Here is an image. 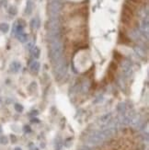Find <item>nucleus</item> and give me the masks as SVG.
Masks as SVG:
<instances>
[{"label": "nucleus", "instance_id": "nucleus-1", "mask_svg": "<svg viewBox=\"0 0 149 150\" xmlns=\"http://www.w3.org/2000/svg\"><path fill=\"white\" fill-rule=\"evenodd\" d=\"M63 53V45L59 39L53 40L51 42V48H50V57L53 65L59 62L62 59Z\"/></svg>", "mask_w": 149, "mask_h": 150}, {"label": "nucleus", "instance_id": "nucleus-2", "mask_svg": "<svg viewBox=\"0 0 149 150\" xmlns=\"http://www.w3.org/2000/svg\"><path fill=\"white\" fill-rule=\"evenodd\" d=\"M53 70H54V74L55 76L57 78H63L64 75L66 74V71H67V67H66V62L63 60L62 58L59 62L55 63L53 65Z\"/></svg>", "mask_w": 149, "mask_h": 150}, {"label": "nucleus", "instance_id": "nucleus-3", "mask_svg": "<svg viewBox=\"0 0 149 150\" xmlns=\"http://www.w3.org/2000/svg\"><path fill=\"white\" fill-rule=\"evenodd\" d=\"M62 8L61 2L59 0H53L48 7V10H49V14L52 18H55L56 16L58 15V13L60 12Z\"/></svg>", "mask_w": 149, "mask_h": 150}, {"label": "nucleus", "instance_id": "nucleus-4", "mask_svg": "<svg viewBox=\"0 0 149 150\" xmlns=\"http://www.w3.org/2000/svg\"><path fill=\"white\" fill-rule=\"evenodd\" d=\"M105 140V137L103 136L102 133H94L92 134H90L88 138V143L93 146H97V145H99L102 142Z\"/></svg>", "mask_w": 149, "mask_h": 150}, {"label": "nucleus", "instance_id": "nucleus-5", "mask_svg": "<svg viewBox=\"0 0 149 150\" xmlns=\"http://www.w3.org/2000/svg\"><path fill=\"white\" fill-rule=\"evenodd\" d=\"M10 68H11V70L13 72H18L21 68V65L18 62H13L11 64V66H10Z\"/></svg>", "mask_w": 149, "mask_h": 150}, {"label": "nucleus", "instance_id": "nucleus-6", "mask_svg": "<svg viewBox=\"0 0 149 150\" xmlns=\"http://www.w3.org/2000/svg\"><path fill=\"white\" fill-rule=\"evenodd\" d=\"M31 70L32 72H35L37 73L40 70V64L38 62H33L31 65Z\"/></svg>", "mask_w": 149, "mask_h": 150}, {"label": "nucleus", "instance_id": "nucleus-7", "mask_svg": "<svg viewBox=\"0 0 149 150\" xmlns=\"http://www.w3.org/2000/svg\"><path fill=\"white\" fill-rule=\"evenodd\" d=\"M32 8H33V5H32V2H31V1H29V2L27 3L26 13L28 14V15H30V14L32 12Z\"/></svg>", "mask_w": 149, "mask_h": 150}, {"label": "nucleus", "instance_id": "nucleus-8", "mask_svg": "<svg viewBox=\"0 0 149 150\" xmlns=\"http://www.w3.org/2000/svg\"><path fill=\"white\" fill-rule=\"evenodd\" d=\"M17 37H18V39L20 42H25L27 41V38H28V36H27L26 33H23V32H21V33H18V35H17Z\"/></svg>", "mask_w": 149, "mask_h": 150}, {"label": "nucleus", "instance_id": "nucleus-9", "mask_svg": "<svg viewBox=\"0 0 149 150\" xmlns=\"http://www.w3.org/2000/svg\"><path fill=\"white\" fill-rule=\"evenodd\" d=\"M8 30H9V26L7 23H1L0 24V31H2V32L6 33V32L8 31Z\"/></svg>", "mask_w": 149, "mask_h": 150}, {"label": "nucleus", "instance_id": "nucleus-10", "mask_svg": "<svg viewBox=\"0 0 149 150\" xmlns=\"http://www.w3.org/2000/svg\"><path fill=\"white\" fill-rule=\"evenodd\" d=\"M118 110L121 112V113H123L125 110H126V106H125V103H123V102H122V103H120L118 105Z\"/></svg>", "mask_w": 149, "mask_h": 150}, {"label": "nucleus", "instance_id": "nucleus-11", "mask_svg": "<svg viewBox=\"0 0 149 150\" xmlns=\"http://www.w3.org/2000/svg\"><path fill=\"white\" fill-rule=\"evenodd\" d=\"M8 143V137L5 136V135L0 136V144H2V145H7Z\"/></svg>", "mask_w": 149, "mask_h": 150}, {"label": "nucleus", "instance_id": "nucleus-12", "mask_svg": "<svg viewBox=\"0 0 149 150\" xmlns=\"http://www.w3.org/2000/svg\"><path fill=\"white\" fill-rule=\"evenodd\" d=\"M31 28H32V29H33V28H35V29H37V28H38V26H39V23H38V20H37L36 18H33V19L31 20Z\"/></svg>", "mask_w": 149, "mask_h": 150}, {"label": "nucleus", "instance_id": "nucleus-13", "mask_svg": "<svg viewBox=\"0 0 149 150\" xmlns=\"http://www.w3.org/2000/svg\"><path fill=\"white\" fill-rule=\"evenodd\" d=\"M32 53H33V55H34L36 58H38L40 56V49L38 48V47H34Z\"/></svg>", "mask_w": 149, "mask_h": 150}, {"label": "nucleus", "instance_id": "nucleus-14", "mask_svg": "<svg viewBox=\"0 0 149 150\" xmlns=\"http://www.w3.org/2000/svg\"><path fill=\"white\" fill-rule=\"evenodd\" d=\"M110 118V114H106L104 116H102L100 118V121L101 122H103V123H107L108 122V120Z\"/></svg>", "mask_w": 149, "mask_h": 150}, {"label": "nucleus", "instance_id": "nucleus-15", "mask_svg": "<svg viewBox=\"0 0 149 150\" xmlns=\"http://www.w3.org/2000/svg\"><path fill=\"white\" fill-rule=\"evenodd\" d=\"M15 109L18 112H21L22 110H23V106L20 105V104H18V103H17V104H15Z\"/></svg>", "mask_w": 149, "mask_h": 150}, {"label": "nucleus", "instance_id": "nucleus-16", "mask_svg": "<svg viewBox=\"0 0 149 150\" xmlns=\"http://www.w3.org/2000/svg\"><path fill=\"white\" fill-rule=\"evenodd\" d=\"M8 11H9V13L12 14V15H16V14H17V8H16L15 7H10Z\"/></svg>", "mask_w": 149, "mask_h": 150}, {"label": "nucleus", "instance_id": "nucleus-17", "mask_svg": "<svg viewBox=\"0 0 149 150\" xmlns=\"http://www.w3.org/2000/svg\"><path fill=\"white\" fill-rule=\"evenodd\" d=\"M24 131H25L26 133H30L31 132V127H30L29 125H27V126L24 127Z\"/></svg>", "mask_w": 149, "mask_h": 150}, {"label": "nucleus", "instance_id": "nucleus-18", "mask_svg": "<svg viewBox=\"0 0 149 150\" xmlns=\"http://www.w3.org/2000/svg\"><path fill=\"white\" fill-rule=\"evenodd\" d=\"M11 139H13V140H12L13 142H16V138H15L14 135H11Z\"/></svg>", "mask_w": 149, "mask_h": 150}, {"label": "nucleus", "instance_id": "nucleus-19", "mask_svg": "<svg viewBox=\"0 0 149 150\" xmlns=\"http://www.w3.org/2000/svg\"><path fill=\"white\" fill-rule=\"evenodd\" d=\"M31 150H38V148H37L36 146H33V147H32V149H31Z\"/></svg>", "mask_w": 149, "mask_h": 150}, {"label": "nucleus", "instance_id": "nucleus-20", "mask_svg": "<svg viewBox=\"0 0 149 150\" xmlns=\"http://www.w3.org/2000/svg\"><path fill=\"white\" fill-rule=\"evenodd\" d=\"M15 150H21V148H20V147H16Z\"/></svg>", "mask_w": 149, "mask_h": 150}, {"label": "nucleus", "instance_id": "nucleus-21", "mask_svg": "<svg viewBox=\"0 0 149 150\" xmlns=\"http://www.w3.org/2000/svg\"><path fill=\"white\" fill-rule=\"evenodd\" d=\"M82 150H89V149H88V147H86V148H84V149H82Z\"/></svg>", "mask_w": 149, "mask_h": 150}, {"label": "nucleus", "instance_id": "nucleus-22", "mask_svg": "<svg viewBox=\"0 0 149 150\" xmlns=\"http://www.w3.org/2000/svg\"><path fill=\"white\" fill-rule=\"evenodd\" d=\"M1 131H2V129H1V127H0V133H1Z\"/></svg>", "mask_w": 149, "mask_h": 150}]
</instances>
